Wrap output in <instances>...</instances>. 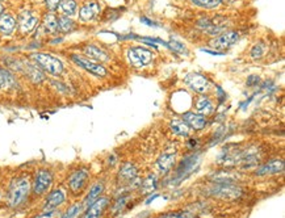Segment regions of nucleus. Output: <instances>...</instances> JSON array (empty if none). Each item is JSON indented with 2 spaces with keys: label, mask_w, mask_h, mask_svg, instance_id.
Segmentation results:
<instances>
[{
  "label": "nucleus",
  "mask_w": 285,
  "mask_h": 218,
  "mask_svg": "<svg viewBox=\"0 0 285 218\" xmlns=\"http://www.w3.org/2000/svg\"><path fill=\"white\" fill-rule=\"evenodd\" d=\"M196 109L200 115L205 116V115H209V113L213 112V104H212V101L208 97L201 96L196 101Z\"/></svg>",
  "instance_id": "nucleus-20"
},
{
  "label": "nucleus",
  "mask_w": 285,
  "mask_h": 218,
  "mask_svg": "<svg viewBox=\"0 0 285 218\" xmlns=\"http://www.w3.org/2000/svg\"><path fill=\"white\" fill-rule=\"evenodd\" d=\"M66 201V192L61 188L51 191L45 200L44 210H55Z\"/></svg>",
  "instance_id": "nucleus-11"
},
{
  "label": "nucleus",
  "mask_w": 285,
  "mask_h": 218,
  "mask_svg": "<svg viewBox=\"0 0 285 218\" xmlns=\"http://www.w3.org/2000/svg\"><path fill=\"white\" fill-rule=\"evenodd\" d=\"M71 59L75 65H78L79 67H81L85 71L91 72L96 76H106L107 75V70L103 67L100 63L95 61H91V59L85 58V57H80V55H71Z\"/></svg>",
  "instance_id": "nucleus-6"
},
{
  "label": "nucleus",
  "mask_w": 285,
  "mask_h": 218,
  "mask_svg": "<svg viewBox=\"0 0 285 218\" xmlns=\"http://www.w3.org/2000/svg\"><path fill=\"white\" fill-rule=\"evenodd\" d=\"M282 170H284V162H282L281 159H276V160H271L268 163H265L264 166H261L260 168H258L256 175H258V176L273 175L281 172Z\"/></svg>",
  "instance_id": "nucleus-13"
},
{
  "label": "nucleus",
  "mask_w": 285,
  "mask_h": 218,
  "mask_svg": "<svg viewBox=\"0 0 285 218\" xmlns=\"http://www.w3.org/2000/svg\"><path fill=\"white\" fill-rule=\"evenodd\" d=\"M31 192V180L25 176L15 179L10 185L7 193V204L10 208H19L25 202Z\"/></svg>",
  "instance_id": "nucleus-1"
},
{
  "label": "nucleus",
  "mask_w": 285,
  "mask_h": 218,
  "mask_svg": "<svg viewBox=\"0 0 285 218\" xmlns=\"http://www.w3.org/2000/svg\"><path fill=\"white\" fill-rule=\"evenodd\" d=\"M83 208H84V206H83L81 202H74L63 214H61V218H78L79 215L81 214Z\"/></svg>",
  "instance_id": "nucleus-24"
},
{
  "label": "nucleus",
  "mask_w": 285,
  "mask_h": 218,
  "mask_svg": "<svg viewBox=\"0 0 285 218\" xmlns=\"http://www.w3.org/2000/svg\"><path fill=\"white\" fill-rule=\"evenodd\" d=\"M103 192H104V184H103L102 181H96L95 184L89 188V192L84 197V201L81 202L83 206H84V208H88L89 205L93 204V202L102 196Z\"/></svg>",
  "instance_id": "nucleus-15"
},
{
  "label": "nucleus",
  "mask_w": 285,
  "mask_h": 218,
  "mask_svg": "<svg viewBox=\"0 0 285 218\" xmlns=\"http://www.w3.org/2000/svg\"><path fill=\"white\" fill-rule=\"evenodd\" d=\"M36 218H61V214L57 209L55 210H44V213L38 214Z\"/></svg>",
  "instance_id": "nucleus-30"
},
{
  "label": "nucleus",
  "mask_w": 285,
  "mask_h": 218,
  "mask_svg": "<svg viewBox=\"0 0 285 218\" xmlns=\"http://www.w3.org/2000/svg\"><path fill=\"white\" fill-rule=\"evenodd\" d=\"M168 45H170V48L172 49V50L177 51V53H187V48H185L183 44H180V42L170 41Z\"/></svg>",
  "instance_id": "nucleus-31"
},
{
  "label": "nucleus",
  "mask_w": 285,
  "mask_h": 218,
  "mask_svg": "<svg viewBox=\"0 0 285 218\" xmlns=\"http://www.w3.org/2000/svg\"><path fill=\"white\" fill-rule=\"evenodd\" d=\"M185 83L189 85L191 88L196 91L199 93H205L209 89V82L208 79L205 78L201 74H197V72H191L185 76Z\"/></svg>",
  "instance_id": "nucleus-9"
},
{
  "label": "nucleus",
  "mask_w": 285,
  "mask_h": 218,
  "mask_svg": "<svg viewBox=\"0 0 285 218\" xmlns=\"http://www.w3.org/2000/svg\"><path fill=\"white\" fill-rule=\"evenodd\" d=\"M239 40V33L238 32H226V33L221 34L218 37L211 41V46L216 50H222V49H228L235 44Z\"/></svg>",
  "instance_id": "nucleus-8"
},
{
  "label": "nucleus",
  "mask_w": 285,
  "mask_h": 218,
  "mask_svg": "<svg viewBox=\"0 0 285 218\" xmlns=\"http://www.w3.org/2000/svg\"><path fill=\"white\" fill-rule=\"evenodd\" d=\"M16 19L12 15L4 14L0 17V33L4 36H10L15 32L16 29Z\"/></svg>",
  "instance_id": "nucleus-17"
},
{
  "label": "nucleus",
  "mask_w": 285,
  "mask_h": 218,
  "mask_svg": "<svg viewBox=\"0 0 285 218\" xmlns=\"http://www.w3.org/2000/svg\"><path fill=\"white\" fill-rule=\"evenodd\" d=\"M171 130H172L173 133L176 134V136L180 137H188L189 136V126L187 125V123L184 121V120H179V119H175L171 121Z\"/></svg>",
  "instance_id": "nucleus-18"
},
{
  "label": "nucleus",
  "mask_w": 285,
  "mask_h": 218,
  "mask_svg": "<svg viewBox=\"0 0 285 218\" xmlns=\"http://www.w3.org/2000/svg\"><path fill=\"white\" fill-rule=\"evenodd\" d=\"M44 28L45 31L48 32V33H55L58 31V19L54 14H48L45 16V20H44Z\"/></svg>",
  "instance_id": "nucleus-23"
},
{
  "label": "nucleus",
  "mask_w": 285,
  "mask_h": 218,
  "mask_svg": "<svg viewBox=\"0 0 285 218\" xmlns=\"http://www.w3.org/2000/svg\"><path fill=\"white\" fill-rule=\"evenodd\" d=\"M3 11H4L3 6H2V4H0V17H2V15H3Z\"/></svg>",
  "instance_id": "nucleus-34"
},
{
  "label": "nucleus",
  "mask_w": 285,
  "mask_h": 218,
  "mask_svg": "<svg viewBox=\"0 0 285 218\" xmlns=\"http://www.w3.org/2000/svg\"><path fill=\"white\" fill-rule=\"evenodd\" d=\"M264 51H265L264 45H263V44H256L254 46V48L251 49V57H252V58H255V59L261 58V57H263V54H264Z\"/></svg>",
  "instance_id": "nucleus-29"
},
{
  "label": "nucleus",
  "mask_w": 285,
  "mask_h": 218,
  "mask_svg": "<svg viewBox=\"0 0 285 218\" xmlns=\"http://www.w3.org/2000/svg\"><path fill=\"white\" fill-rule=\"evenodd\" d=\"M84 53L87 57H89L88 59L96 62H108L109 61V55L107 54L106 51L103 50L102 48H99L96 45H87L84 48Z\"/></svg>",
  "instance_id": "nucleus-14"
},
{
  "label": "nucleus",
  "mask_w": 285,
  "mask_h": 218,
  "mask_svg": "<svg viewBox=\"0 0 285 218\" xmlns=\"http://www.w3.org/2000/svg\"><path fill=\"white\" fill-rule=\"evenodd\" d=\"M14 83V79L10 75V72L4 71L0 68V88H6V87H10L11 84Z\"/></svg>",
  "instance_id": "nucleus-27"
},
{
  "label": "nucleus",
  "mask_w": 285,
  "mask_h": 218,
  "mask_svg": "<svg viewBox=\"0 0 285 218\" xmlns=\"http://www.w3.org/2000/svg\"><path fill=\"white\" fill-rule=\"evenodd\" d=\"M183 120L187 123L188 126H191L195 130L204 129L207 125V119L200 113H185Z\"/></svg>",
  "instance_id": "nucleus-16"
},
{
  "label": "nucleus",
  "mask_w": 285,
  "mask_h": 218,
  "mask_svg": "<svg viewBox=\"0 0 285 218\" xmlns=\"http://www.w3.org/2000/svg\"><path fill=\"white\" fill-rule=\"evenodd\" d=\"M109 198L108 197H99L93 204H91L87 208L85 213L81 215V218H102L106 209L108 208Z\"/></svg>",
  "instance_id": "nucleus-10"
},
{
  "label": "nucleus",
  "mask_w": 285,
  "mask_h": 218,
  "mask_svg": "<svg viewBox=\"0 0 285 218\" xmlns=\"http://www.w3.org/2000/svg\"><path fill=\"white\" fill-rule=\"evenodd\" d=\"M89 180V172L85 168H79V170L74 171L70 177H68V188L74 194H80L85 185L88 184Z\"/></svg>",
  "instance_id": "nucleus-5"
},
{
  "label": "nucleus",
  "mask_w": 285,
  "mask_h": 218,
  "mask_svg": "<svg viewBox=\"0 0 285 218\" xmlns=\"http://www.w3.org/2000/svg\"><path fill=\"white\" fill-rule=\"evenodd\" d=\"M164 218H195L194 215L189 213H180V214H170Z\"/></svg>",
  "instance_id": "nucleus-33"
},
{
  "label": "nucleus",
  "mask_w": 285,
  "mask_h": 218,
  "mask_svg": "<svg viewBox=\"0 0 285 218\" xmlns=\"http://www.w3.org/2000/svg\"><path fill=\"white\" fill-rule=\"evenodd\" d=\"M59 10L65 16H74L78 12V4L75 0H61L59 3Z\"/></svg>",
  "instance_id": "nucleus-21"
},
{
  "label": "nucleus",
  "mask_w": 285,
  "mask_h": 218,
  "mask_svg": "<svg viewBox=\"0 0 285 218\" xmlns=\"http://www.w3.org/2000/svg\"><path fill=\"white\" fill-rule=\"evenodd\" d=\"M173 163H175V154H163L156 162V167L160 172H166V171L171 170Z\"/></svg>",
  "instance_id": "nucleus-19"
},
{
  "label": "nucleus",
  "mask_w": 285,
  "mask_h": 218,
  "mask_svg": "<svg viewBox=\"0 0 285 218\" xmlns=\"http://www.w3.org/2000/svg\"><path fill=\"white\" fill-rule=\"evenodd\" d=\"M32 58L41 68H44L45 71H48L51 75H61L63 72V63L54 55L46 54V53H36L32 55Z\"/></svg>",
  "instance_id": "nucleus-2"
},
{
  "label": "nucleus",
  "mask_w": 285,
  "mask_h": 218,
  "mask_svg": "<svg viewBox=\"0 0 285 218\" xmlns=\"http://www.w3.org/2000/svg\"><path fill=\"white\" fill-rule=\"evenodd\" d=\"M137 176V168L132 163H125L120 170V179L124 181L133 180Z\"/></svg>",
  "instance_id": "nucleus-22"
},
{
  "label": "nucleus",
  "mask_w": 285,
  "mask_h": 218,
  "mask_svg": "<svg viewBox=\"0 0 285 218\" xmlns=\"http://www.w3.org/2000/svg\"><path fill=\"white\" fill-rule=\"evenodd\" d=\"M53 180H54V177L49 170L37 171V174L34 176L33 185H32L33 193L36 196H42V194L48 193V191L53 185Z\"/></svg>",
  "instance_id": "nucleus-3"
},
{
  "label": "nucleus",
  "mask_w": 285,
  "mask_h": 218,
  "mask_svg": "<svg viewBox=\"0 0 285 218\" xmlns=\"http://www.w3.org/2000/svg\"><path fill=\"white\" fill-rule=\"evenodd\" d=\"M38 25V17L31 12V11H24L19 16V29L23 34H28L33 32Z\"/></svg>",
  "instance_id": "nucleus-7"
},
{
  "label": "nucleus",
  "mask_w": 285,
  "mask_h": 218,
  "mask_svg": "<svg viewBox=\"0 0 285 218\" xmlns=\"http://www.w3.org/2000/svg\"><path fill=\"white\" fill-rule=\"evenodd\" d=\"M191 3L195 4L196 7L205 8V10H214L220 7L222 0H191Z\"/></svg>",
  "instance_id": "nucleus-25"
},
{
  "label": "nucleus",
  "mask_w": 285,
  "mask_h": 218,
  "mask_svg": "<svg viewBox=\"0 0 285 218\" xmlns=\"http://www.w3.org/2000/svg\"><path fill=\"white\" fill-rule=\"evenodd\" d=\"M29 78H31L33 82L38 83V82H42L45 76L37 67H34V66H29Z\"/></svg>",
  "instance_id": "nucleus-28"
},
{
  "label": "nucleus",
  "mask_w": 285,
  "mask_h": 218,
  "mask_svg": "<svg viewBox=\"0 0 285 218\" xmlns=\"http://www.w3.org/2000/svg\"><path fill=\"white\" fill-rule=\"evenodd\" d=\"M99 14H100V6L98 2H89L80 8L79 17L81 21H92L98 17Z\"/></svg>",
  "instance_id": "nucleus-12"
},
{
  "label": "nucleus",
  "mask_w": 285,
  "mask_h": 218,
  "mask_svg": "<svg viewBox=\"0 0 285 218\" xmlns=\"http://www.w3.org/2000/svg\"><path fill=\"white\" fill-rule=\"evenodd\" d=\"M75 24L74 21L70 19L68 16H61L59 19H58V29L61 32H63V33H68V32H71L72 29H74Z\"/></svg>",
  "instance_id": "nucleus-26"
},
{
  "label": "nucleus",
  "mask_w": 285,
  "mask_h": 218,
  "mask_svg": "<svg viewBox=\"0 0 285 218\" xmlns=\"http://www.w3.org/2000/svg\"><path fill=\"white\" fill-rule=\"evenodd\" d=\"M45 3H46V7H48L49 10L55 11L58 7H59L61 0H45Z\"/></svg>",
  "instance_id": "nucleus-32"
},
{
  "label": "nucleus",
  "mask_w": 285,
  "mask_h": 218,
  "mask_svg": "<svg viewBox=\"0 0 285 218\" xmlns=\"http://www.w3.org/2000/svg\"><path fill=\"white\" fill-rule=\"evenodd\" d=\"M153 58L154 54L146 48L137 46L128 50V59L134 67H145L153 61Z\"/></svg>",
  "instance_id": "nucleus-4"
}]
</instances>
